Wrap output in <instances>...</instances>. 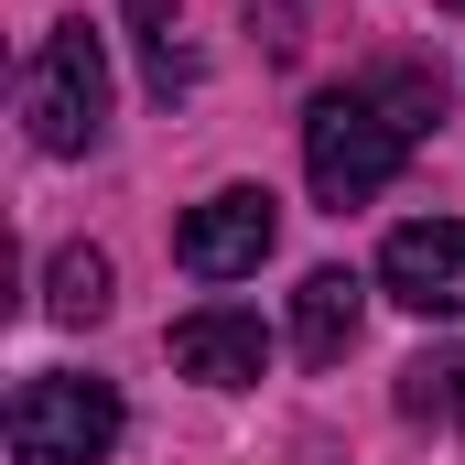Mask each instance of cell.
Segmentation results:
<instances>
[{"instance_id":"obj_1","label":"cell","mask_w":465,"mask_h":465,"mask_svg":"<svg viewBox=\"0 0 465 465\" xmlns=\"http://www.w3.org/2000/svg\"><path fill=\"white\" fill-rule=\"evenodd\" d=\"M401 152H411V130L379 109V87H325L303 109V173H314L325 206H368L401 173Z\"/></svg>"},{"instance_id":"obj_2","label":"cell","mask_w":465,"mask_h":465,"mask_svg":"<svg viewBox=\"0 0 465 465\" xmlns=\"http://www.w3.org/2000/svg\"><path fill=\"white\" fill-rule=\"evenodd\" d=\"M109 44L87 33V22H54L44 33V54L22 65V119H33V141L44 152H98V130H109Z\"/></svg>"},{"instance_id":"obj_3","label":"cell","mask_w":465,"mask_h":465,"mask_svg":"<svg viewBox=\"0 0 465 465\" xmlns=\"http://www.w3.org/2000/svg\"><path fill=\"white\" fill-rule=\"evenodd\" d=\"M119 444L109 379H22L11 390V465H98Z\"/></svg>"},{"instance_id":"obj_4","label":"cell","mask_w":465,"mask_h":465,"mask_svg":"<svg viewBox=\"0 0 465 465\" xmlns=\"http://www.w3.org/2000/svg\"><path fill=\"white\" fill-rule=\"evenodd\" d=\"M271 238H282V206H271L260 184H228V195H206V206L173 228V260H184L195 282H238V271L271 260Z\"/></svg>"},{"instance_id":"obj_5","label":"cell","mask_w":465,"mask_h":465,"mask_svg":"<svg viewBox=\"0 0 465 465\" xmlns=\"http://www.w3.org/2000/svg\"><path fill=\"white\" fill-rule=\"evenodd\" d=\"M379 282H390V303H411V314H465V217H411V228H390Z\"/></svg>"},{"instance_id":"obj_6","label":"cell","mask_w":465,"mask_h":465,"mask_svg":"<svg viewBox=\"0 0 465 465\" xmlns=\"http://www.w3.org/2000/svg\"><path fill=\"white\" fill-rule=\"evenodd\" d=\"M173 368H184V379H206V390H249V379L271 368V336H260V314L206 303V314H184V325H173Z\"/></svg>"},{"instance_id":"obj_7","label":"cell","mask_w":465,"mask_h":465,"mask_svg":"<svg viewBox=\"0 0 465 465\" xmlns=\"http://www.w3.org/2000/svg\"><path fill=\"white\" fill-rule=\"evenodd\" d=\"M357 314H368V282L357 271H314L303 292H292V347L314 357V368H336L357 347Z\"/></svg>"},{"instance_id":"obj_8","label":"cell","mask_w":465,"mask_h":465,"mask_svg":"<svg viewBox=\"0 0 465 465\" xmlns=\"http://www.w3.org/2000/svg\"><path fill=\"white\" fill-rule=\"evenodd\" d=\"M44 314H54V325H98V314H109V249H54Z\"/></svg>"},{"instance_id":"obj_9","label":"cell","mask_w":465,"mask_h":465,"mask_svg":"<svg viewBox=\"0 0 465 465\" xmlns=\"http://www.w3.org/2000/svg\"><path fill=\"white\" fill-rule=\"evenodd\" d=\"M433 401H465V368H455V357H422V368H401V411H433Z\"/></svg>"},{"instance_id":"obj_10","label":"cell","mask_w":465,"mask_h":465,"mask_svg":"<svg viewBox=\"0 0 465 465\" xmlns=\"http://www.w3.org/2000/svg\"><path fill=\"white\" fill-rule=\"evenodd\" d=\"M119 11H130L141 33H163V44H173V0H119Z\"/></svg>"},{"instance_id":"obj_11","label":"cell","mask_w":465,"mask_h":465,"mask_svg":"<svg viewBox=\"0 0 465 465\" xmlns=\"http://www.w3.org/2000/svg\"><path fill=\"white\" fill-rule=\"evenodd\" d=\"M433 11H465V0H433Z\"/></svg>"},{"instance_id":"obj_12","label":"cell","mask_w":465,"mask_h":465,"mask_svg":"<svg viewBox=\"0 0 465 465\" xmlns=\"http://www.w3.org/2000/svg\"><path fill=\"white\" fill-rule=\"evenodd\" d=\"M455 411H465V401H455Z\"/></svg>"}]
</instances>
